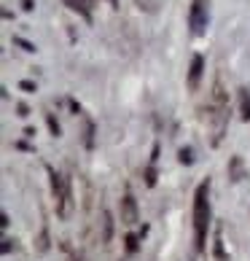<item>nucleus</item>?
Here are the masks:
<instances>
[{"instance_id": "1a4fd4ad", "label": "nucleus", "mask_w": 250, "mask_h": 261, "mask_svg": "<svg viewBox=\"0 0 250 261\" xmlns=\"http://www.w3.org/2000/svg\"><path fill=\"white\" fill-rule=\"evenodd\" d=\"M215 258L218 261H229L226 253H224V240H220V237H215Z\"/></svg>"}, {"instance_id": "7ed1b4c3", "label": "nucleus", "mask_w": 250, "mask_h": 261, "mask_svg": "<svg viewBox=\"0 0 250 261\" xmlns=\"http://www.w3.org/2000/svg\"><path fill=\"white\" fill-rule=\"evenodd\" d=\"M188 27L197 35L207 27V0H194V6L188 11Z\"/></svg>"}, {"instance_id": "0eeeda50", "label": "nucleus", "mask_w": 250, "mask_h": 261, "mask_svg": "<svg viewBox=\"0 0 250 261\" xmlns=\"http://www.w3.org/2000/svg\"><path fill=\"white\" fill-rule=\"evenodd\" d=\"M67 3V8H70V11H78L86 22H92V14H89V6L84 3V0H65Z\"/></svg>"}, {"instance_id": "f8f14e48", "label": "nucleus", "mask_w": 250, "mask_h": 261, "mask_svg": "<svg viewBox=\"0 0 250 261\" xmlns=\"http://www.w3.org/2000/svg\"><path fill=\"white\" fill-rule=\"evenodd\" d=\"M180 162H183V164L194 162V156H191V148H180Z\"/></svg>"}, {"instance_id": "f03ea898", "label": "nucleus", "mask_w": 250, "mask_h": 261, "mask_svg": "<svg viewBox=\"0 0 250 261\" xmlns=\"http://www.w3.org/2000/svg\"><path fill=\"white\" fill-rule=\"evenodd\" d=\"M49 175H51V191L57 197V210H60L62 218H67V213H70V186H67V180L60 172L49 170Z\"/></svg>"}, {"instance_id": "6e6552de", "label": "nucleus", "mask_w": 250, "mask_h": 261, "mask_svg": "<svg viewBox=\"0 0 250 261\" xmlns=\"http://www.w3.org/2000/svg\"><path fill=\"white\" fill-rule=\"evenodd\" d=\"M113 237V221H110V213L102 210V243H110Z\"/></svg>"}, {"instance_id": "a211bd4d", "label": "nucleus", "mask_w": 250, "mask_h": 261, "mask_svg": "<svg viewBox=\"0 0 250 261\" xmlns=\"http://www.w3.org/2000/svg\"><path fill=\"white\" fill-rule=\"evenodd\" d=\"M89 3H94V0H89Z\"/></svg>"}, {"instance_id": "9b49d317", "label": "nucleus", "mask_w": 250, "mask_h": 261, "mask_svg": "<svg viewBox=\"0 0 250 261\" xmlns=\"http://www.w3.org/2000/svg\"><path fill=\"white\" fill-rule=\"evenodd\" d=\"M19 89L27 92V94H33V92H38V86H35V81H19Z\"/></svg>"}, {"instance_id": "39448f33", "label": "nucleus", "mask_w": 250, "mask_h": 261, "mask_svg": "<svg viewBox=\"0 0 250 261\" xmlns=\"http://www.w3.org/2000/svg\"><path fill=\"white\" fill-rule=\"evenodd\" d=\"M202 70H205V57H202V54H194L191 67H188V89H197V86H199Z\"/></svg>"}, {"instance_id": "dca6fc26", "label": "nucleus", "mask_w": 250, "mask_h": 261, "mask_svg": "<svg viewBox=\"0 0 250 261\" xmlns=\"http://www.w3.org/2000/svg\"><path fill=\"white\" fill-rule=\"evenodd\" d=\"M22 8L24 11H35V0H22Z\"/></svg>"}, {"instance_id": "20e7f679", "label": "nucleus", "mask_w": 250, "mask_h": 261, "mask_svg": "<svg viewBox=\"0 0 250 261\" xmlns=\"http://www.w3.org/2000/svg\"><path fill=\"white\" fill-rule=\"evenodd\" d=\"M121 221L127 226L137 224V199L132 194H124V199H121Z\"/></svg>"}, {"instance_id": "f3484780", "label": "nucleus", "mask_w": 250, "mask_h": 261, "mask_svg": "<svg viewBox=\"0 0 250 261\" xmlns=\"http://www.w3.org/2000/svg\"><path fill=\"white\" fill-rule=\"evenodd\" d=\"M110 8H119V0H110Z\"/></svg>"}, {"instance_id": "9d476101", "label": "nucleus", "mask_w": 250, "mask_h": 261, "mask_svg": "<svg viewBox=\"0 0 250 261\" xmlns=\"http://www.w3.org/2000/svg\"><path fill=\"white\" fill-rule=\"evenodd\" d=\"M14 43H16V46H22L24 51H35V43H30V41H24V38H19V35H14Z\"/></svg>"}, {"instance_id": "2eb2a0df", "label": "nucleus", "mask_w": 250, "mask_h": 261, "mask_svg": "<svg viewBox=\"0 0 250 261\" xmlns=\"http://www.w3.org/2000/svg\"><path fill=\"white\" fill-rule=\"evenodd\" d=\"M146 180H148V186H153V183H156V172H153V167H148V172H146Z\"/></svg>"}, {"instance_id": "f257e3e1", "label": "nucleus", "mask_w": 250, "mask_h": 261, "mask_svg": "<svg viewBox=\"0 0 250 261\" xmlns=\"http://www.w3.org/2000/svg\"><path fill=\"white\" fill-rule=\"evenodd\" d=\"M210 229V180L199 183L194 197V231H197V250H205Z\"/></svg>"}, {"instance_id": "4468645a", "label": "nucleus", "mask_w": 250, "mask_h": 261, "mask_svg": "<svg viewBox=\"0 0 250 261\" xmlns=\"http://www.w3.org/2000/svg\"><path fill=\"white\" fill-rule=\"evenodd\" d=\"M49 127H51V135H60V124H57V119L49 113Z\"/></svg>"}, {"instance_id": "423d86ee", "label": "nucleus", "mask_w": 250, "mask_h": 261, "mask_svg": "<svg viewBox=\"0 0 250 261\" xmlns=\"http://www.w3.org/2000/svg\"><path fill=\"white\" fill-rule=\"evenodd\" d=\"M239 116H242V121H250V92L247 89H239Z\"/></svg>"}, {"instance_id": "ddd939ff", "label": "nucleus", "mask_w": 250, "mask_h": 261, "mask_svg": "<svg viewBox=\"0 0 250 261\" xmlns=\"http://www.w3.org/2000/svg\"><path fill=\"white\" fill-rule=\"evenodd\" d=\"M127 250H129V253H134V250H137V237H134V234L127 237Z\"/></svg>"}]
</instances>
